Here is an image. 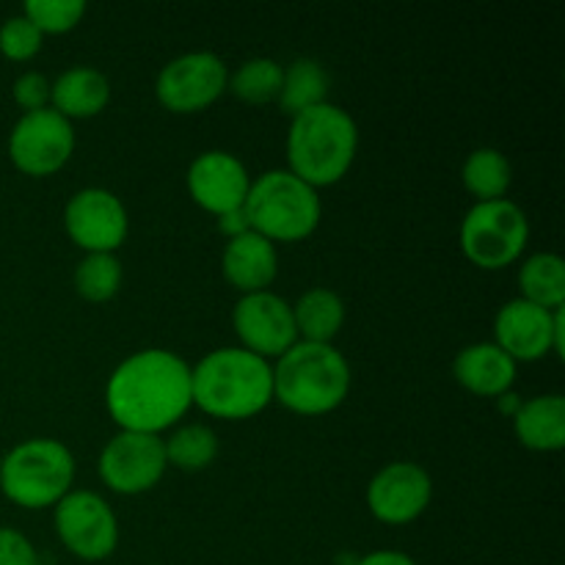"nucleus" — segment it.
Listing matches in <instances>:
<instances>
[{
	"mask_svg": "<svg viewBox=\"0 0 565 565\" xmlns=\"http://www.w3.org/2000/svg\"><path fill=\"white\" fill-rule=\"evenodd\" d=\"M221 230L226 232L230 237L235 235H243V232H248V221H246V213L243 210H235V213H226L221 215Z\"/></svg>",
	"mask_w": 565,
	"mask_h": 565,
	"instance_id": "33",
	"label": "nucleus"
},
{
	"mask_svg": "<svg viewBox=\"0 0 565 565\" xmlns=\"http://www.w3.org/2000/svg\"><path fill=\"white\" fill-rule=\"evenodd\" d=\"M44 33L25 14L6 17L0 25V53L11 61H28L42 50Z\"/></svg>",
	"mask_w": 565,
	"mask_h": 565,
	"instance_id": "29",
	"label": "nucleus"
},
{
	"mask_svg": "<svg viewBox=\"0 0 565 565\" xmlns=\"http://www.w3.org/2000/svg\"><path fill=\"white\" fill-rule=\"evenodd\" d=\"M252 188L246 163L226 149H207L196 154L188 166V191L199 207L213 215H226L243 210Z\"/></svg>",
	"mask_w": 565,
	"mask_h": 565,
	"instance_id": "16",
	"label": "nucleus"
},
{
	"mask_svg": "<svg viewBox=\"0 0 565 565\" xmlns=\"http://www.w3.org/2000/svg\"><path fill=\"white\" fill-rule=\"evenodd\" d=\"M55 533L81 561H105L119 544V519L114 508L88 489H72L55 502Z\"/></svg>",
	"mask_w": 565,
	"mask_h": 565,
	"instance_id": "8",
	"label": "nucleus"
},
{
	"mask_svg": "<svg viewBox=\"0 0 565 565\" xmlns=\"http://www.w3.org/2000/svg\"><path fill=\"white\" fill-rule=\"evenodd\" d=\"M75 152V127L55 108L25 110L9 132V158L31 177L58 171Z\"/></svg>",
	"mask_w": 565,
	"mask_h": 565,
	"instance_id": "9",
	"label": "nucleus"
},
{
	"mask_svg": "<svg viewBox=\"0 0 565 565\" xmlns=\"http://www.w3.org/2000/svg\"><path fill=\"white\" fill-rule=\"evenodd\" d=\"M0 565H39L36 546L14 527H0Z\"/></svg>",
	"mask_w": 565,
	"mask_h": 565,
	"instance_id": "31",
	"label": "nucleus"
},
{
	"mask_svg": "<svg viewBox=\"0 0 565 565\" xmlns=\"http://www.w3.org/2000/svg\"><path fill=\"white\" fill-rule=\"evenodd\" d=\"M527 213L511 199L475 202L461 221L463 254L486 270L516 263L527 246Z\"/></svg>",
	"mask_w": 565,
	"mask_h": 565,
	"instance_id": "7",
	"label": "nucleus"
},
{
	"mask_svg": "<svg viewBox=\"0 0 565 565\" xmlns=\"http://www.w3.org/2000/svg\"><path fill=\"white\" fill-rule=\"evenodd\" d=\"M108 99L110 83L97 66H66V70L50 83V108H55L70 121L97 116L99 110L108 105Z\"/></svg>",
	"mask_w": 565,
	"mask_h": 565,
	"instance_id": "19",
	"label": "nucleus"
},
{
	"mask_svg": "<svg viewBox=\"0 0 565 565\" xmlns=\"http://www.w3.org/2000/svg\"><path fill=\"white\" fill-rule=\"evenodd\" d=\"M166 447L158 434L119 430L99 452V478L119 494H143L163 478Z\"/></svg>",
	"mask_w": 565,
	"mask_h": 565,
	"instance_id": "12",
	"label": "nucleus"
},
{
	"mask_svg": "<svg viewBox=\"0 0 565 565\" xmlns=\"http://www.w3.org/2000/svg\"><path fill=\"white\" fill-rule=\"evenodd\" d=\"M230 66L210 50H191L171 58L154 81V94L174 114H193L226 92Z\"/></svg>",
	"mask_w": 565,
	"mask_h": 565,
	"instance_id": "10",
	"label": "nucleus"
},
{
	"mask_svg": "<svg viewBox=\"0 0 565 565\" xmlns=\"http://www.w3.org/2000/svg\"><path fill=\"white\" fill-rule=\"evenodd\" d=\"M497 345L513 362H535L546 353L563 356V309H544L524 298L502 303L494 318Z\"/></svg>",
	"mask_w": 565,
	"mask_h": 565,
	"instance_id": "11",
	"label": "nucleus"
},
{
	"mask_svg": "<svg viewBox=\"0 0 565 565\" xmlns=\"http://www.w3.org/2000/svg\"><path fill=\"white\" fill-rule=\"evenodd\" d=\"M519 290L524 301L544 309H563L565 303V263L561 254L539 252L527 257L519 270Z\"/></svg>",
	"mask_w": 565,
	"mask_h": 565,
	"instance_id": "23",
	"label": "nucleus"
},
{
	"mask_svg": "<svg viewBox=\"0 0 565 565\" xmlns=\"http://www.w3.org/2000/svg\"><path fill=\"white\" fill-rule=\"evenodd\" d=\"M22 14L42 33H66L86 14V0H28Z\"/></svg>",
	"mask_w": 565,
	"mask_h": 565,
	"instance_id": "28",
	"label": "nucleus"
},
{
	"mask_svg": "<svg viewBox=\"0 0 565 565\" xmlns=\"http://www.w3.org/2000/svg\"><path fill=\"white\" fill-rule=\"evenodd\" d=\"M353 565H417V561H412L406 552L379 550V552H370V555L359 557V561Z\"/></svg>",
	"mask_w": 565,
	"mask_h": 565,
	"instance_id": "32",
	"label": "nucleus"
},
{
	"mask_svg": "<svg viewBox=\"0 0 565 565\" xmlns=\"http://www.w3.org/2000/svg\"><path fill=\"white\" fill-rule=\"evenodd\" d=\"M274 367V401L296 414H329L351 392V364L331 342L298 340Z\"/></svg>",
	"mask_w": 565,
	"mask_h": 565,
	"instance_id": "4",
	"label": "nucleus"
},
{
	"mask_svg": "<svg viewBox=\"0 0 565 565\" xmlns=\"http://www.w3.org/2000/svg\"><path fill=\"white\" fill-rule=\"evenodd\" d=\"M105 406L119 430L163 434L193 406L191 364L166 348H143L116 364Z\"/></svg>",
	"mask_w": 565,
	"mask_h": 565,
	"instance_id": "1",
	"label": "nucleus"
},
{
	"mask_svg": "<svg viewBox=\"0 0 565 565\" xmlns=\"http://www.w3.org/2000/svg\"><path fill=\"white\" fill-rule=\"evenodd\" d=\"M359 149L356 119L334 103H320L315 108L292 116L287 130V160L290 171L312 188L340 182L351 169Z\"/></svg>",
	"mask_w": 565,
	"mask_h": 565,
	"instance_id": "3",
	"label": "nucleus"
},
{
	"mask_svg": "<svg viewBox=\"0 0 565 565\" xmlns=\"http://www.w3.org/2000/svg\"><path fill=\"white\" fill-rule=\"evenodd\" d=\"M329 83L331 81L326 66L318 58L301 55V58H292L290 64L281 66V86L276 99H279L281 110L296 116L301 110L326 103Z\"/></svg>",
	"mask_w": 565,
	"mask_h": 565,
	"instance_id": "22",
	"label": "nucleus"
},
{
	"mask_svg": "<svg viewBox=\"0 0 565 565\" xmlns=\"http://www.w3.org/2000/svg\"><path fill=\"white\" fill-rule=\"evenodd\" d=\"M221 268H224L226 281L237 287L243 296L268 290L270 281L279 274V252H276V243L248 230L226 241Z\"/></svg>",
	"mask_w": 565,
	"mask_h": 565,
	"instance_id": "17",
	"label": "nucleus"
},
{
	"mask_svg": "<svg viewBox=\"0 0 565 565\" xmlns=\"http://www.w3.org/2000/svg\"><path fill=\"white\" fill-rule=\"evenodd\" d=\"M461 180L467 191L478 196V202H494V199H505L513 182V166L500 149L480 147L463 160Z\"/></svg>",
	"mask_w": 565,
	"mask_h": 565,
	"instance_id": "24",
	"label": "nucleus"
},
{
	"mask_svg": "<svg viewBox=\"0 0 565 565\" xmlns=\"http://www.w3.org/2000/svg\"><path fill=\"white\" fill-rule=\"evenodd\" d=\"M290 307L298 340L331 342L345 323V301L331 287H309Z\"/></svg>",
	"mask_w": 565,
	"mask_h": 565,
	"instance_id": "21",
	"label": "nucleus"
},
{
	"mask_svg": "<svg viewBox=\"0 0 565 565\" xmlns=\"http://www.w3.org/2000/svg\"><path fill=\"white\" fill-rule=\"evenodd\" d=\"M193 406L218 419H248L274 401V367L241 345L215 348L191 367Z\"/></svg>",
	"mask_w": 565,
	"mask_h": 565,
	"instance_id": "2",
	"label": "nucleus"
},
{
	"mask_svg": "<svg viewBox=\"0 0 565 565\" xmlns=\"http://www.w3.org/2000/svg\"><path fill=\"white\" fill-rule=\"evenodd\" d=\"M11 94H14L17 105H20L22 110L47 108L50 105L47 75H42V72H36V70L22 72V75L14 81V86H11Z\"/></svg>",
	"mask_w": 565,
	"mask_h": 565,
	"instance_id": "30",
	"label": "nucleus"
},
{
	"mask_svg": "<svg viewBox=\"0 0 565 565\" xmlns=\"http://www.w3.org/2000/svg\"><path fill=\"white\" fill-rule=\"evenodd\" d=\"M64 226L66 235L92 252H114L125 243L127 237V210L125 202L108 188H81L72 193L64 207Z\"/></svg>",
	"mask_w": 565,
	"mask_h": 565,
	"instance_id": "13",
	"label": "nucleus"
},
{
	"mask_svg": "<svg viewBox=\"0 0 565 565\" xmlns=\"http://www.w3.org/2000/svg\"><path fill=\"white\" fill-rule=\"evenodd\" d=\"M513 434L524 447L539 452H555L565 447V397L552 395L530 397L513 414Z\"/></svg>",
	"mask_w": 565,
	"mask_h": 565,
	"instance_id": "20",
	"label": "nucleus"
},
{
	"mask_svg": "<svg viewBox=\"0 0 565 565\" xmlns=\"http://www.w3.org/2000/svg\"><path fill=\"white\" fill-rule=\"evenodd\" d=\"M279 86L281 64L268 58V55L246 58L235 72H230V81H226V88H232L246 103H268V99H276Z\"/></svg>",
	"mask_w": 565,
	"mask_h": 565,
	"instance_id": "27",
	"label": "nucleus"
},
{
	"mask_svg": "<svg viewBox=\"0 0 565 565\" xmlns=\"http://www.w3.org/2000/svg\"><path fill=\"white\" fill-rule=\"evenodd\" d=\"M163 447L166 461L171 467L182 469V472H199L218 456V436L210 425L188 423L171 430L169 439H163Z\"/></svg>",
	"mask_w": 565,
	"mask_h": 565,
	"instance_id": "25",
	"label": "nucleus"
},
{
	"mask_svg": "<svg viewBox=\"0 0 565 565\" xmlns=\"http://www.w3.org/2000/svg\"><path fill=\"white\" fill-rule=\"evenodd\" d=\"M243 213L252 232L268 237L270 243H290L318 230L323 202L318 188L303 182L290 169H270L252 180Z\"/></svg>",
	"mask_w": 565,
	"mask_h": 565,
	"instance_id": "5",
	"label": "nucleus"
},
{
	"mask_svg": "<svg viewBox=\"0 0 565 565\" xmlns=\"http://www.w3.org/2000/svg\"><path fill=\"white\" fill-rule=\"evenodd\" d=\"M232 323L243 342L241 348L263 359H279L287 348L298 342L292 307L270 290L241 296L232 312Z\"/></svg>",
	"mask_w": 565,
	"mask_h": 565,
	"instance_id": "14",
	"label": "nucleus"
},
{
	"mask_svg": "<svg viewBox=\"0 0 565 565\" xmlns=\"http://www.w3.org/2000/svg\"><path fill=\"white\" fill-rule=\"evenodd\" d=\"M119 257L114 252H92L77 263L75 268V290L88 301H108L121 287Z\"/></svg>",
	"mask_w": 565,
	"mask_h": 565,
	"instance_id": "26",
	"label": "nucleus"
},
{
	"mask_svg": "<svg viewBox=\"0 0 565 565\" xmlns=\"http://www.w3.org/2000/svg\"><path fill=\"white\" fill-rule=\"evenodd\" d=\"M452 375L475 395L500 397L516 381V362L497 342H472L458 351Z\"/></svg>",
	"mask_w": 565,
	"mask_h": 565,
	"instance_id": "18",
	"label": "nucleus"
},
{
	"mask_svg": "<svg viewBox=\"0 0 565 565\" xmlns=\"http://www.w3.org/2000/svg\"><path fill=\"white\" fill-rule=\"evenodd\" d=\"M434 497V478L423 463L392 461L367 486V505L379 522L408 524L423 516Z\"/></svg>",
	"mask_w": 565,
	"mask_h": 565,
	"instance_id": "15",
	"label": "nucleus"
},
{
	"mask_svg": "<svg viewBox=\"0 0 565 565\" xmlns=\"http://www.w3.org/2000/svg\"><path fill=\"white\" fill-rule=\"evenodd\" d=\"M75 456L58 439H25L0 458V491L20 508L55 505L72 491Z\"/></svg>",
	"mask_w": 565,
	"mask_h": 565,
	"instance_id": "6",
	"label": "nucleus"
}]
</instances>
